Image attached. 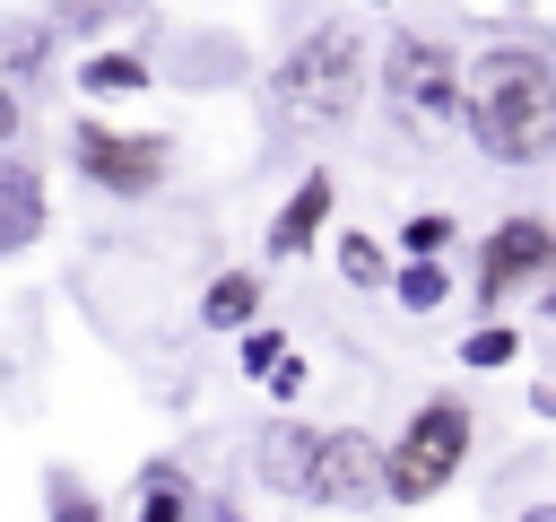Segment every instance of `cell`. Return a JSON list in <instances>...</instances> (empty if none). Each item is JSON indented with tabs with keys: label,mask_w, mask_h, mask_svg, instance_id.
Segmentation results:
<instances>
[{
	"label": "cell",
	"mask_w": 556,
	"mask_h": 522,
	"mask_svg": "<svg viewBox=\"0 0 556 522\" xmlns=\"http://www.w3.org/2000/svg\"><path fill=\"white\" fill-rule=\"evenodd\" d=\"M374 96V44L356 17H313L261 78L269 130L278 139H339Z\"/></svg>",
	"instance_id": "6da1fadb"
},
{
	"label": "cell",
	"mask_w": 556,
	"mask_h": 522,
	"mask_svg": "<svg viewBox=\"0 0 556 522\" xmlns=\"http://www.w3.org/2000/svg\"><path fill=\"white\" fill-rule=\"evenodd\" d=\"M469 148L486 165H547L556 157V52L530 35H495L469 52Z\"/></svg>",
	"instance_id": "7a4b0ae2"
},
{
	"label": "cell",
	"mask_w": 556,
	"mask_h": 522,
	"mask_svg": "<svg viewBox=\"0 0 556 522\" xmlns=\"http://www.w3.org/2000/svg\"><path fill=\"white\" fill-rule=\"evenodd\" d=\"M261 487L313 513H365L382 505V444L365 426H313V418H269L252 444Z\"/></svg>",
	"instance_id": "3957f363"
},
{
	"label": "cell",
	"mask_w": 556,
	"mask_h": 522,
	"mask_svg": "<svg viewBox=\"0 0 556 522\" xmlns=\"http://www.w3.org/2000/svg\"><path fill=\"white\" fill-rule=\"evenodd\" d=\"M469 452H478V409H469L460 391H426V400L400 418V435L382 444V505H426V496H443V487L469 470Z\"/></svg>",
	"instance_id": "277c9868"
},
{
	"label": "cell",
	"mask_w": 556,
	"mask_h": 522,
	"mask_svg": "<svg viewBox=\"0 0 556 522\" xmlns=\"http://www.w3.org/2000/svg\"><path fill=\"white\" fill-rule=\"evenodd\" d=\"M374 87H382V104L408 130H452L469 113V52H452V35L391 26L382 35V61H374Z\"/></svg>",
	"instance_id": "5b68a950"
},
{
	"label": "cell",
	"mask_w": 556,
	"mask_h": 522,
	"mask_svg": "<svg viewBox=\"0 0 556 522\" xmlns=\"http://www.w3.org/2000/svg\"><path fill=\"white\" fill-rule=\"evenodd\" d=\"M70 174L104 200H156L174 183V139L165 130H122L104 113H78L70 122Z\"/></svg>",
	"instance_id": "8992f818"
},
{
	"label": "cell",
	"mask_w": 556,
	"mask_h": 522,
	"mask_svg": "<svg viewBox=\"0 0 556 522\" xmlns=\"http://www.w3.org/2000/svg\"><path fill=\"white\" fill-rule=\"evenodd\" d=\"M539 287H556V217H547V209H504V217L478 235L469 304H478V313H504L513 296H539Z\"/></svg>",
	"instance_id": "52a82bcc"
},
{
	"label": "cell",
	"mask_w": 556,
	"mask_h": 522,
	"mask_svg": "<svg viewBox=\"0 0 556 522\" xmlns=\"http://www.w3.org/2000/svg\"><path fill=\"white\" fill-rule=\"evenodd\" d=\"M330 217H339V174H330V165H304V174H295V191L269 209L261 252H269V261H304V252L330 235Z\"/></svg>",
	"instance_id": "ba28073f"
},
{
	"label": "cell",
	"mask_w": 556,
	"mask_h": 522,
	"mask_svg": "<svg viewBox=\"0 0 556 522\" xmlns=\"http://www.w3.org/2000/svg\"><path fill=\"white\" fill-rule=\"evenodd\" d=\"M43 226H52V174H43L35 157L9 148V157H0V261L35 252Z\"/></svg>",
	"instance_id": "9c48e42d"
},
{
	"label": "cell",
	"mask_w": 556,
	"mask_h": 522,
	"mask_svg": "<svg viewBox=\"0 0 556 522\" xmlns=\"http://www.w3.org/2000/svg\"><path fill=\"white\" fill-rule=\"evenodd\" d=\"M70 87H78L87 104H130V96L156 87V61H148L139 44H87V52L70 61Z\"/></svg>",
	"instance_id": "30bf717a"
},
{
	"label": "cell",
	"mask_w": 556,
	"mask_h": 522,
	"mask_svg": "<svg viewBox=\"0 0 556 522\" xmlns=\"http://www.w3.org/2000/svg\"><path fill=\"white\" fill-rule=\"evenodd\" d=\"M130 513L122 522H200V487H191V470L182 461H148L139 478H130V496H122Z\"/></svg>",
	"instance_id": "8fae6325"
},
{
	"label": "cell",
	"mask_w": 556,
	"mask_h": 522,
	"mask_svg": "<svg viewBox=\"0 0 556 522\" xmlns=\"http://www.w3.org/2000/svg\"><path fill=\"white\" fill-rule=\"evenodd\" d=\"M330 261H339V278H348L356 296H391V270H400V252H391L374 226H339V235H330Z\"/></svg>",
	"instance_id": "7c38bea8"
},
{
	"label": "cell",
	"mask_w": 556,
	"mask_h": 522,
	"mask_svg": "<svg viewBox=\"0 0 556 522\" xmlns=\"http://www.w3.org/2000/svg\"><path fill=\"white\" fill-rule=\"evenodd\" d=\"M261 296H269L261 270H217V278L200 287V331H226V339L252 331V322H261Z\"/></svg>",
	"instance_id": "4fadbf2b"
},
{
	"label": "cell",
	"mask_w": 556,
	"mask_h": 522,
	"mask_svg": "<svg viewBox=\"0 0 556 522\" xmlns=\"http://www.w3.org/2000/svg\"><path fill=\"white\" fill-rule=\"evenodd\" d=\"M52 44H61L52 17H9V26H0V78H9V87H35V78L52 70Z\"/></svg>",
	"instance_id": "5bb4252c"
},
{
	"label": "cell",
	"mask_w": 556,
	"mask_h": 522,
	"mask_svg": "<svg viewBox=\"0 0 556 522\" xmlns=\"http://www.w3.org/2000/svg\"><path fill=\"white\" fill-rule=\"evenodd\" d=\"M130 17H148V9H139V0H52V26H61V44H78V52H87V44H113Z\"/></svg>",
	"instance_id": "9a60e30c"
},
{
	"label": "cell",
	"mask_w": 556,
	"mask_h": 522,
	"mask_svg": "<svg viewBox=\"0 0 556 522\" xmlns=\"http://www.w3.org/2000/svg\"><path fill=\"white\" fill-rule=\"evenodd\" d=\"M452 244H460V217H452V209H408L400 235H391L400 261H452Z\"/></svg>",
	"instance_id": "2e32d148"
},
{
	"label": "cell",
	"mask_w": 556,
	"mask_h": 522,
	"mask_svg": "<svg viewBox=\"0 0 556 522\" xmlns=\"http://www.w3.org/2000/svg\"><path fill=\"white\" fill-rule=\"evenodd\" d=\"M391 304L400 313H443L452 304V261H400L391 270Z\"/></svg>",
	"instance_id": "e0dca14e"
},
{
	"label": "cell",
	"mask_w": 556,
	"mask_h": 522,
	"mask_svg": "<svg viewBox=\"0 0 556 522\" xmlns=\"http://www.w3.org/2000/svg\"><path fill=\"white\" fill-rule=\"evenodd\" d=\"M452 365H469V374H504V365H521V331L486 313V322H478V331L452 348Z\"/></svg>",
	"instance_id": "ac0fdd59"
},
{
	"label": "cell",
	"mask_w": 556,
	"mask_h": 522,
	"mask_svg": "<svg viewBox=\"0 0 556 522\" xmlns=\"http://www.w3.org/2000/svg\"><path fill=\"white\" fill-rule=\"evenodd\" d=\"M43 522H113V513H104V496H96L78 470L52 461V470H43Z\"/></svg>",
	"instance_id": "d6986e66"
},
{
	"label": "cell",
	"mask_w": 556,
	"mask_h": 522,
	"mask_svg": "<svg viewBox=\"0 0 556 522\" xmlns=\"http://www.w3.org/2000/svg\"><path fill=\"white\" fill-rule=\"evenodd\" d=\"M287 348H295V339H287L278 322H252V331H235V365H243L252 383H261V374H269V365H278Z\"/></svg>",
	"instance_id": "ffe728a7"
},
{
	"label": "cell",
	"mask_w": 556,
	"mask_h": 522,
	"mask_svg": "<svg viewBox=\"0 0 556 522\" xmlns=\"http://www.w3.org/2000/svg\"><path fill=\"white\" fill-rule=\"evenodd\" d=\"M304 383H313V365H304V348H287V357H278V365L261 374V391H269L278 409H287V400H304Z\"/></svg>",
	"instance_id": "44dd1931"
},
{
	"label": "cell",
	"mask_w": 556,
	"mask_h": 522,
	"mask_svg": "<svg viewBox=\"0 0 556 522\" xmlns=\"http://www.w3.org/2000/svg\"><path fill=\"white\" fill-rule=\"evenodd\" d=\"M17 130H26V96H17L9 78H0V157L17 148Z\"/></svg>",
	"instance_id": "7402d4cb"
},
{
	"label": "cell",
	"mask_w": 556,
	"mask_h": 522,
	"mask_svg": "<svg viewBox=\"0 0 556 522\" xmlns=\"http://www.w3.org/2000/svg\"><path fill=\"white\" fill-rule=\"evenodd\" d=\"M530 418H556V383H530Z\"/></svg>",
	"instance_id": "603a6c76"
},
{
	"label": "cell",
	"mask_w": 556,
	"mask_h": 522,
	"mask_svg": "<svg viewBox=\"0 0 556 522\" xmlns=\"http://www.w3.org/2000/svg\"><path fill=\"white\" fill-rule=\"evenodd\" d=\"M539 313H547V322H556V287H539Z\"/></svg>",
	"instance_id": "cb8c5ba5"
},
{
	"label": "cell",
	"mask_w": 556,
	"mask_h": 522,
	"mask_svg": "<svg viewBox=\"0 0 556 522\" xmlns=\"http://www.w3.org/2000/svg\"><path fill=\"white\" fill-rule=\"evenodd\" d=\"M217 522H252V513H217Z\"/></svg>",
	"instance_id": "d4e9b609"
},
{
	"label": "cell",
	"mask_w": 556,
	"mask_h": 522,
	"mask_svg": "<svg viewBox=\"0 0 556 522\" xmlns=\"http://www.w3.org/2000/svg\"><path fill=\"white\" fill-rule=\"evenodd\" d=\"M365 9H391V0H365Z\"/></svg>",
	"instance_id": "484cf974"
}]
</instances>
